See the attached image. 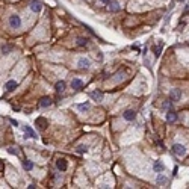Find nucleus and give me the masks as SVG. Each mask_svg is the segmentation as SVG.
I'll use <instances>...</instances> for the list:
<instances>
[{
    "mask_svg": "<svg viewBox=\"0 0 189 189\" xmlns=\"http://www.w3.org/2000/svg\"><path fill=\"white\" fill-rule=\"evenodd\" d=\"M166 183V177H165V175H157V185H165Z\"/></svg>",
    "mask_w": 189,
    "mask_h": 189,
    "instance_id": "nucleus-23",
    "label": "nucleus"
},
{
    "mask_svg": "<svg viewBox=\"0 0 189 189\" xmlns=\"http://www.w3.org/2000/svg\"><path fill=\"white\" fill-rule=\"evenodd\" d=\"M160 49H162V45L160 47H154V56H156V58L160 56Z\"/></svg>",
    "mask_w": 189,
    "mask_h": 189,
    "instance_id": "nucleus-26",
    "label": "nucleus"
},
{
    "mask_svg": "<svg viewBox=\"0 0 189 189\" xmlns=\"http://www.w3.org/2000/svg\"><path fill=\"white\" fill-rule=\"evenodd\" d=\"M188 44H189V43H188Z\"/></svg>",
    "mask_w": 189,
    "mask_h": 189,
    "instance_id": "nucleus-29",
    "label": "nucleus"
},
{
    "mask_svg": "<svg viewBox=\"0 0 189 189\" xmlns=\"http://www.w3.org/2000/svg\"><path fill=\"white\" fill-rule=\"evenodd\" d=\"M11 50H12V45H3L2 47V53H3V55H9Z\"/></svg>",
    "mask_w": 189,
    "mask_h": 189,
    "instance_id": "nucleus-22",
    "label": "nucleus"
},
{
    "mask_svg": "<svg viewBox=\"0 0 189 189\" xmlns=\"http://www.w3.org/2000/svg\"><path fill=\"white\" fill-rule=\"evenodd\" d=\"M120 9H121V6L117 2H111L109 3V11L111 12H120Z\"/></svg>",
    "mask_w": 189,
    "mask_h": 189,
    "instance_id": "nucleus-18",
    "label": "nucleus"
},
{
    "mask_svg": "<svg viewBox=\"0 0 189 189\" xmlns=\"http://www.w3.org/2000/svg\"><path fill=\"white\" fill-rule=\"evenodd\" d=\"M55 91L59 92V94L65 91V82H64V80H60V82H56V85H55Z\"/></svg>",
    "mask_w": 189,
    "mask_h": 189,
    "instance_id": "nucleus-16",
    "label": "nucleus"
},
{
    "mask_svg": "<svg viewBox=\"0 0 189 189\" xmlns=\"http://www.w3.org/2000/svg\"><path fill=\"white\" fill-rule=\"evenodd\" d=\"M102 2H103V3H106V5H109V3H111V0H102Z\"/></svg>",
    "mask_w": 189,
    "mask_h": 189,
    "instance_id": "nucleus-28",
    "label": "nucleus"
},
{
    "mask_svg": "<svg viewBox=\"0 0 189 189\" xmlns=\"http://www.w3.org/2000/svg\"><path fill=\"white\" fill-rule=\"evenodd\" d=\"M82 86H83V82H82L80 79H73V80H71V88H73V89L79 91Z\"/></svg>",
    "mask_w": 189,
    "mask_h": 189,
    "instance_id": "nucleus-12",
    "label": "nucleus"
},
{
    "mask_svg": "<svg viewBox=\"0 0 189 189\" xmlns=\"http://www.w3.org/2000/svg\"><path fill=\"white\" fill-rule=\"evenodd\" d=\"M23 168L26 171H30L32 168H33V162H30V160H24L23 162Z\"/></svg>",
    "mask_w": 189,
    "mask_h": 189,
    "instance_id": "nucleus-19",
    "label": "nucleus"
},
{
    "mask_svg": "<svg viewBox=\"0 0 189 189\" xmlns=\"http://www.w3.org/2000/svg\"><path fill=\"white\" fill-rule=\"evenodd\" d=\"M17 86H18V83L15 82V80H8L6 85H5V89L6 91H14V89H17Z\"/></svg>",
    "mask_w": 189,
    "mask_h": 189,
    "instance_id": "nucleus-10",
    "label": "nucleus"
},
{
    "mask_svg": "<svg viewBox=\"0 0 189 189\" xmlns=\"http://www.w3.org/2000/svg\"><path fill=\"white\" fill-rule=\"evenodd\" d=\"M9 24L12 29H18L20 26H21V20H20L18 15H11L9 17Z\"/></svg>",
    "mask_w": 189,
    "mask_h": 189,
    "instance_id": "nucleus-2",
    "label": "nucleus"
},
{
    "mask_svg": "<svg viewBox=\"0 0 189 189\" xmlns=\"http://www.w3.org/2000/svg\"><path fill=\"white\" fill-rule=\"evenodd\" d=\"M173 153L175 154V156H185L186 154V148H185V145H180V144H174L173 145Z\"/></svg>",
    "mask_w": 189,
    "mask_h": 189,
    "instance_id": "nucleus-1",
    "label": "nucleus"
},
{
    "mask_svg": "<svg viewBox=\"0 0 189 189\" xmlns=\"http://www.w3.org/2000/svg\"><path fill=\"white\" fill-rule=\"evenodd\" d=\"M8 153H9V154H14V156H17V154H18V151H17L15 147H8Z\"/></svg>",
    "mask_w": 189,
    "mask_h": 189,
    "instance_id": "nucleus-24",
    "label": "nucleus"
},
{
    "mask_svg": "<svg viewBox=\"0 0 189 189\" xmlns=\"http://www.w3.org/2000/svg\"><path fill=\"white\" fill-rule=\"evenodd\" d=\"M123 117H124V120H127V121H133L135 118H136V112H135V111H126V112L123 113Z\"/></svg>",
    "mask_w": 189,
    "mask_h": 189,
    "instance_id": "nucleus-11",
    "label": "nucleus"
},
{
    "mask_svg": "<svg viewBox=\"0 0 189 189\" xmlns=\"http://www.w3.org/2000/svg\"><path fill=\"white\" fill-rule=\"evenodd\" d=\"M56 168L59 171H67V168H68V165H67V160L65 159H58L56 160Z\"/></svg>",
    "mask_w": 189,
    "mask_h": 189,
    "instance_id": "nucleus-6",
    "label": "nucleus"
},
{
    "mask_svg": "<svg viewBox=\"0 0 189 189\" xmlns=\"http://www.w3.org/2000/svg\"><path fill=\"white\" fill-rule=\"evenodd\" d=\"M153 170L156 171V173H162V171L165 170V165L162 164V160H156V162L153 164Z\"/></svg>",
    "mask_w": 189,
    "mask_h": 189,
    "instance_id": "nucleus-13",
    "label": "nucleus"
},
{
    "mask_svg": "<svg viewBox=\"0 0 189 189\" xmlns=\"http://www.w3.org/2000/svg\"><path fill=\"white\" fill-rule=\"evenodd\" d=\"M23 130H24V138H27V139H29V138H32V139H35V138H36V133L33 132L29 126H24V127H23Z\"/></svg>",
    "mask_w": 189,
    "mask_h": 189,
    "instance_id": "nucleus-5",
    "label": "nucleus"
},
{
    "mask_svg": "<svg viewBox=\"0 0 189 189\" xmlns=\"http://www.w3.org/2000/svg\"><path fill=\"white\" fill-rule=\"evenodd\" d=\"M77 45H79V47L88 45V38H77Z\"/></svg>",
    "mask_w": 189,
    "mask_h": 189,
    "instance_id": "nucleus-20",
    "label": "nucleus"
},
{
    "mask_svg": "<svg viewBox=\"0 0 189 189\" xmlns=\"http://www.w3.org/2000/svg\"><path fill=\"white\" fill-rule=\"evenodd\" d=\"M180 98H181V91L179 89V88H174V89L170 92V100L171 102H179Z\"/></svg>",
    "mask_w": 189,
    "mask_h": 189,
    "instance_id": "nucleus-3",
    "label": "nucleus"
},
{
    "mask_svg": "<svg viewBox=\"0 0 189 189\" xmlns=\"http://www.w3.org/2000/svg\"><path fill=\"white\" fill-rule=\"evenodd\" d=\"M76 107L79 111H82V112H86V111L91 109V104L89 103H79V104H76Z\"/></svg>",
    "mask_w": 189,
    "mask_h": 189,
    "instance_id": "nucleus-17",
    "label": "nucleus"
},
{
    "mask_svg": "<svg viewBox=\"0 0 189 189\" xmlns=\"http://www.w3.org/2000/svg\"><path fill=\"white\" fill-rule=\"evenodd\" d=\"M89 96H91V98L96 100V102H102L103 100V92L102 91H92Z\"/></svg>",
    "mask_w": 189,
    "mask_h": 189,
    "instance_id": "nucleus-14",
    "label": "nucleus"
},
{
    "mask_svg": "<svg viewBox=\"0 0 189 189\" xmlns=\"http://www.w3.org/2000/svg\"><path fill=\"white\" fill-rule=\"evenodd\" d=\"M9 121H11V124L14 126V127H18V121H17V120H12V118H11Z\"/></svg>",
    "mask_w": 189,
    "mask_h": 189,
    "instance_id": "nucleus-27",
    "label": "nucleus"
},
{
    "mask_svg": "<svg viewBox=\"0 0 189 189\" xmlns=\"http://www.w3.org/2000/svg\"><path fill=\"white\" fill-rule=\"evenodd\" d=\"M30 9L33 12H39L43 9V3L41 2H36V0H33V2H30Z\"/></svg>",
    "mask_w": 189,
    "mask_h": 189,
    "instance_id": "nucleus-9",
    "label": "nucleus"
},
{
    "mask_svg": "<svg viewBox=\"0 0 189 189\" xmlns=\"http://www.w3.org/2000/svg\"><path fill=\"white\" fill-rule=\"evenodd\" d=\"M88 151V145H79L77 147V153L79 154H83V153H86Z\"/></svg>",
    "mask_w": 189,
    "mask_h": 189,
    "instance_id": "nucleus-21",
    "label": "nucleus"
},
{
    "mask_svg": "<svg viewBox=\"0 0 189 189\" xmlns=\"http://www.w3.org/2000/svg\"><path fill=\"white\" fill-rule=\"evenodd\" d=\"M35 126L38 127L39 130H44L45 127H47V120H45V118H36V121H35Z\"/></svg>",
    "mask_w": 189,
    "mask_h": 189,
    "instance_id": "nucleus-8",
    "label": "nucleus"
},
{
    "mask_svg": "<svg viewBox=\"0 0 189 189\" xmlns=\"http://www.w3.org/2000/svg\"><path fill=\"white\" fill-rule=\"evenodd\" d=\"M164 107H165V109H171V107H173V102H171V100L165 102V103H164Z\"/></svg>",
    "mask_w": 189,
    "mask_h": 189,
    "instance_id": "nucleus-25",
    "label": "nucleus"
},
{
    "mask_svg": "<svg viewBox=\"0 0 189 189\" xmlns=\"http://www.w3.org/2000/svg\"><path fill=\"white\" fill-rule=\"evenodd\" d=\"M175 120H177V113L170 109V111L166 112V121H170V123H174Z\"/></svg>",
    "mask_w": 189,
    "mask_h": 189,
    "instance_id": "nucleus-15",
    "label": "nucleus"
},
{
    "mask_svg": "<svg viewBox=\"0 0 189 189\" xmlns=\"http://www.w3.org/2000/svg\"><path fill=\"white\" fill-rule=\"evenodd\" d=\"M52 104H53L52 97H43L41 100H39V106H41V107H49Z\"/></svg>",
    "mask_w": 189,
    "mask_h": 189,
    "instance_id": "nucleus-7",
    "label": "nucleus"
},
{
    "mask_svg": "<svg viewBox=\"0 0 189 189\" xmlns=\"http://www.w3.org/2000/svg\"><path fill=\"white\" fill-rule=\"evenodd\" d=\"M77 65H79V68H82V70H88L91 67V62H89V59H86V58H80L77 60Z\"/></svg>",
    "mask_w": 189,
    "mask_h": 189,
    "instance_id": "nucleus-4",
    "label": "nucleus"
}]
</instances>
